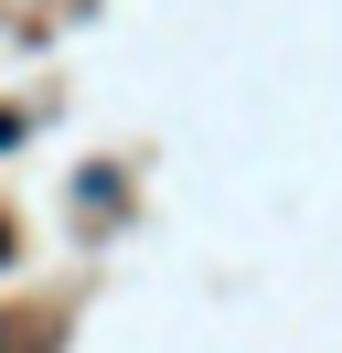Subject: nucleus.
Wrapping results in <instances>:
<instances>
[{"label":"nucleus","mask_w":342,"mask_h":353,"mask_svg":"<svg viewBox=\"0 0 342 353\" xmlns=\"http://www.w3.org/2000/svg\"><path fill=\"white\" fill-rule=\"evenodd\" d=\"M0 257H11V236H0Z\"/></svg>","instance_id":"obj_1"}]
</instances>
